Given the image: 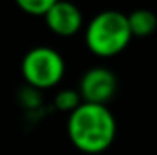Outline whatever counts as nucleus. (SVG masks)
Returning a JSON list of instances; mask_svg holds the SVG:
<instances>
[{"label": "nucleus", "mask_w": 157, "mask_h": 155, "mask_svg": "<svg viewBox=\"0 0 157 155\" xmlns=\"http://www.w3.org/2000/svg\"><path fill=\"white\" fill-rule=\"evenodd\" d=\"M68 137L78 152L97 155L106 152L117 135V120L108 106L82 102L68 117Z\"/></svg>", "instance_id": "f257e3e1"}, {"label": "nucleus", "mask_w": 157, "mask_h": 155, "mask_svg": "<svg viewBox=\"0 0 157 155\" xmlns=\"http://www.w3.org/2000/svg\"><path fill=\"white\" fill-rule=\"evenodd\" d=\"M133 39L128 24V15L106 9L97 13L86 26L84 42L86 47L101 59H112L122 53Z\"/></svg>", "instance_id": "f03ea898"}, {"label": "nucleus", "mask_w": 157, "mask_h": 155, "mask_svg": "<svg viewBox=\"0 0 157 155\" xmlns=\"http://www.w3.org/2000/svg\"><path fill=\"white\" fill-rule=\"evenodd\" d=\"M66 62L62 55L49 46H37L29 49L20 62L22 78L35 89L55 88L62 80Z\"/></svg>", "instance_id": "7ed1b4c3"}, {"label": "nucleus", "mask_w": 157, "mask_h": 155, "mask_svg": "<svg viewBox=\"0 0 157 155\" xmlns=\"http://www.w3.org/2000/svg\"><path fill=\"white\" fill-rule=\"evenodd\" d=\"M117 91V77L112 70L95 66L88 70L78 82V93L82 102L90 104H108Z\"/></svg>", "instance_id": "20e7f679"}, {"label": "nucleus", "mask_w": 157, "mask_h": 155, "mask_svg": "<svg viewBox=\"0 0 157 155\" xmlns=\"http://www.w3.org/2000/svg\"><path fill=\"white\" fill-rule=\"evenodd\" d=\"M46 26L51 33L59 37H73L82 28V13L75 4L68 0H59L46 15H44Z\"/></svg>", "instance_id": "39448f33"}, {"label": "nucleus", "mask_w": 157, "mask_h": 155, "mask_svg": "<svg viewBox=\"0 0 157 155\" xmlns=\"http://www.w3.org/2000/svg\"><path fill=\"white\" fill-rule=\"evenodd\" d=\"M128 24L133 37H150L157 29V17L150 9H135L128 15Z\"/></svg>", "instance_id": "423d86ee"}, {"label": "nucleus", "mask_w": 157, "mask_h": 155, "mask_svg": "<svg viewBox=\"0 0 157 155\" xmlns=\"http://www.w3.org/2000/svg\"><path fill=\"white\" fill-rule=\"evenodd\" d=\"M53 102H55L57 110L71 113V112H75L78 106L82 104V99H80L78 89H60V91H57Z\"/></svg>", "instance_id": "0eeeda50"}, {"label": "nucleus", "mask_w": 157, "mask_h": 155, "mask_svg": "<svg viewBox=\"0 0 157 155\" xmlns=\"http://www.w3.org/2000/svg\"><path fill=\"white\" fill-rule=\"evenodd\" d=\"M59 0H15V4L28 15L44 17Z\"/></svg>", "instance_id": "6e6552de"}]
</instances>
